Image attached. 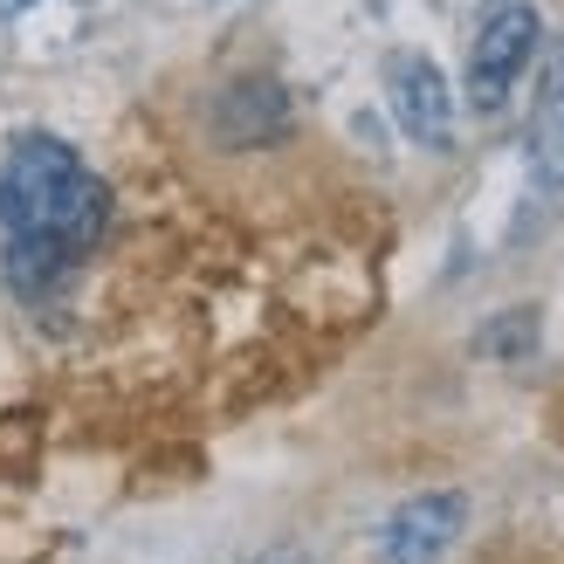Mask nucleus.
<instances>
[{"mask_svg":"<svg viewBox=\"0 0 564 564\" xmlns=\"http://www.w3.org/2000/svg\"><path fill=\"white\" fill-rule=\"evenodd\" d=\"M538 8H523V0H510V8H496L482 21V35H475L468 48V110H502L510 104V90L523 83L530 69V55H538Z\"/></svg>","mask_w":564,"mask_h":564,"instance_id":"f03ea898","label":"nucleus"},{"mask_svg":"<svg viewBox=\"0 0 564 564\" xmlns=\"http://www.w3.org/2000/svg\"><path fill=\"white\" fill-rule=\"evenodd\" d=\"M386 90H392V110H400L413 145H447V138H455V104H447V83L427 55H392Z\"/></svg>","mask_w":564,"mask_h":564,"instance_id":"7ed1b4c3","label":"nucleus"},{"mask_svg":"<svg viewBox=\"0 0 564 564\" xmlns=\"http://www.w3.org/2000/svg\"><path fill=\"white\" fill-rule=\"evenodd\" d=\"M21 8H35V0H0V21H8V14H21Z\"/></svg>","mask_w":564,"mask_h":564,"instance_id":"423d86ee","label":"nucleus"},{"mask_svg":"<svg viewBox=\"0 0 564 564\" xmlns=\"http://www.w3.org/2000/svg\"><path fill=\"white\" fill-rule=\"evenodd\" d=\"M530 165L544 186H564V42L544 55V83L530 104Z\"/></svg>","mask_w":564,"mask_h":564,"instance_id":"39448f33","label":"nucleus"},{"mask_svg":"<svg viewBox=\"0 0 564 564\" xmlns=\"http://www.w3.org/2000/svg\"><path fill=\"white\" fill-rule=\"evenodd\" d=\"M110 193L63 138L28 131L0 152V235L14 282H48L104 241Z\"/></svg>","mask_w":564,"mask_h":564,"instance_id":"f257e3e1","label":"nucleus"},{"mask_svg":"<svg viewBox=\"0 0 564 564\" xmlns=\"http://www.w3.org/2000/svg\"><path fill=\"white\" fill-rule=\"evenodd\" d=\"M462 523H468L462 496H413L406 510H392V523H386V557L392 564H441V551H455Z\"/></svg>","mask_w":564,"mask_h":564,"instance_id":"20e7f679","label":"nucleus"}]
</instances>
